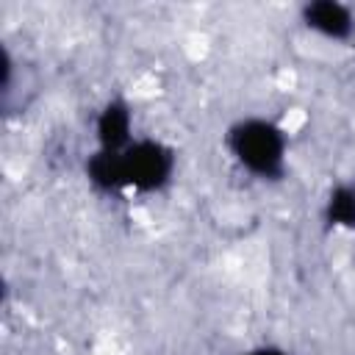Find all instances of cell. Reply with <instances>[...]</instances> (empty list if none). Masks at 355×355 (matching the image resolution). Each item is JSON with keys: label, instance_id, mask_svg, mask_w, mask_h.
<instances>
[{"label": "cell", "instance_id": "1", "mask_svg": "<svg viewBox=\"0 0 355 355\" xmlns=\"http://www.w3.org/2000/svg\"><path fill=\"white\" fill-rule=\"evenodd\" d=\"M92 178L103 186L155 189L172 169V155L155 141H139L119 153H100L92 161Z\"/></svg>", "mask_w": 355, "mask_h": 355}, {"label": "cell", "instance_id": "2", "mask_svg": "<svg viewBox=\"0 0 355 355\" xmlns=\"http://www.w3.org/2000/svg\"><path fill=\"white\" fill-rule=\"evenodd\" d=\"M230 147L239 161L258 175H275L283 164V136L277 133V128L261 119L241 122L230 133Z\"/></svg>", "mask_w": 355, "mask_h": 355}, {"label": "cell", "instance_id": "3", "mask_svg": "<svg viewBox=\"0 0 355 355\" xmlns=\"http://www.w3.org/2000/svg\"><path fill=\"white\" fill-rule=\"evenodd\" d=\"M305 19L311 28L327 33V36H347L349 28H352V19H349V11L333 0H319V3H311L305 8Z\"/></svg>", "mask_w": 355, "mask_h": 355}, {"label": "cell", "instance_id": "4", "mask_svg": "<svg viewBox=\"0 0 355 355\" xmlns=\"http://www.w3.org/2000/svg\"><path fill=\"white\" fill-rule=\"evenodd\" d=\"M97 133L105 153H119L128 141V111L122 105H108L97 122Z\"/></svg>", "mask_w": 355, "mask_h": 355}, {"label": "cell", "instance_id": "5", "mask_svg": "<svg viewBox=\"0 0 355 355\" xmlns=\"http://www.w3.org/2000/svg\"><path fill=\"white\" fill-rule=\"evenodd\" d=\"M330 216L341 225H355V194L347 189H338L330 197Z\"/></svg>", "mask_w": 355, "mask_h": 355}, {"label": "cell", "instance_id": "6", "mask_svg": "<svg viewBox=\"0 0 355 355\" xmlns=\"http://www.w3.org/2000/svg\"><path fill=\"white\" fill-rule=\"evenodd\" d=\"M250 355H283V352H277V349H258V352H250Z\"/></svg>", "mask_w": 355, "mask_h": 355}]
</instances>
